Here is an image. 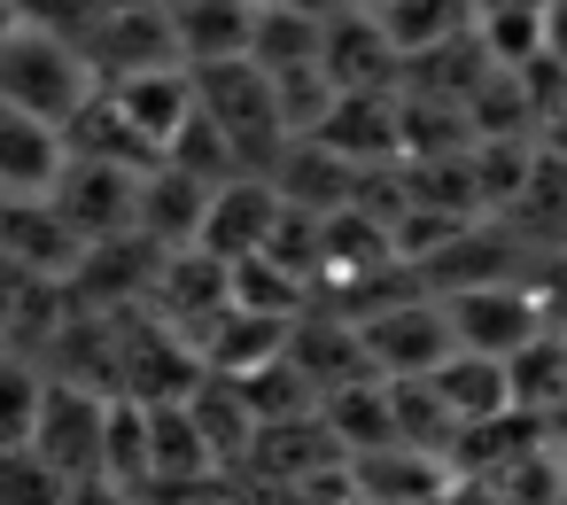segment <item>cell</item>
<instances>
[{"mask_svg": "<svg viewBox=\"0 0 567 505\" xmlns=\"http://www.w3.org/2000/svg\"><path fill=\"white\" fill-rule=\"evenodd\" d=\"M280 195H272V179H226L218 195H210V218H203V249L218 257V265H234V257H265V241H272V226H280Z\"/></svg>", "mask_w": 567, "mask_h": 505, "instance_id": "30bf717a", "label": "cell"}, {"mask_svg": "<svg viewBox=\"0 0 567 505\" xmlns=\"http://www.w3.org/2000/svg\"><path fill=\"white\" fill-rule=\"evenodd\" d=\"M218 466V451L203 443L187 396H156L148 404V489H195Z\"/></svg>", "mask_w": 567, "mask_h": 505, "instance_id": "2e32d148", "label": "cell"}, {"mask_svg": "<svg viewBox=\"0 0 567 505\" xmlns=\"http://www.w3.org/2000/svg\"><path fill=\"white\" fill-rule=\"evenodd\" d=\"M443 303V327H451V350H474V358H520L551 319L544 303L520 288V280H489V288H458V296H435Z\"/></svg>", "mask_w": 567, "mask_h": 505, "instance_id": "5b68a950", "label": "cell"}, {"mask_svg": "<svg viewBox=\"0 0 567 505\" xmlns=\"http://www.w3.org/2000/svg\"><path fill=\"white\" fill-rule=\"evenodd\" d=\"M373 24H381V40H389V55L404 71V63H427L435 48L474 32V0H389Z\"/></svg>", "mask_w": 567, "mask_h": 505, "instance_id": "d6986e66", "label": "cell"}, {"mask_svg": "<svg viewBox=\"0 0 567 505\" xmlns=\"http://www.w3.org/2000/svg\"><path fill=\"white\" fill-rule=\"evenodd\" d=\"M40 404H48V365L24 350H0V451H32Z\"/></svg>", "mask_w": 567, "mask_h": 505, "instance_id": "cb8c5ba5", "label": "cell"}, {"mask_svg": "<svg viewBox=\"0 0 567 505\" xmlns=\"http://www.w3.org/2000/svg\"><path fill=\"white\" fill-rule=\"evenodd\" d=\"M427 381H435L443 412L458 420V435L513 420V373H505V358H474V350H451V358H443V365H435Z\"/></svg>", "mask_w": 567, "mask_h": 505, "instance_id": "7c38bea8", "label": "cell"}, {"mask_svg": "<svg viewBox=\"0 0 567 505\" xmlns=\"http://www.w3.org/2000/svg\"><path fill=\"white\" fill-rule=\"evenodd\" d=\"M17 32H24V9H17V0H0V48H9Z\"/></svg>", "mask_w": 567, "mask_h": 505, "instance_id": "1f68e13d", "label": "cell"}, {"mask_svg": "<svg viewBox=\"0 0 567 505\" xmlns=\"http://www.w3.org/2000/svg\"><path fill=\"white\" fill-rule=\"evenodd\" d=\"M164 17H172V48H179L187 71L249 63V24H257L249 0H179V9H164Z\"/></svg>", "mask_w": 567, "mask_h": 505, "instance_id": "4fadbf2b", "label": "cell"}, {"mask_svg": "<svg viewBox=\"0 0 567 505\" xmlns=\"http://www.w3.org/2000/svg\"><path fill=\"white\" fill-rule=\"evenodd\" d=\"M226 303L249 311V319L296 327V319H303V272H288V265H272V257H234V265H226Z\"/></svg>", "mask_w": 567, "mask_h": 505, "instance_id": "7402d4cb", "label": "cell"}, {"mask_svg": "<svg viewBox=\"0 0 567 505\" xmlns=\"http://www.w3.org/2000/svg\"><path fill=\"white\" fill-rule=\"evenodd\" d=\"M319 420H327V435L342 443V458L396 443V420H389V381H381V373H365V381H350V389H327V396H319Z\"/></svg>", "mask_w": 567, "mask_h": 505, "instance_id": "ffe728a7", "label": "cell"}, {"mask_svg": "<svg viewBox=\"0 0 567 505\" xmlns=\"http://www.w3.org/2000/svg\"><path fill=\"white\" fill-rule=\"evenodd\" d=\"M342 489H350V505H443V489H451V466H443L435 451L381 443V451H358V458H342Z\"/></svg>", "mask_w": 567, "mask_h": 505, "instance_id": "ba28073f", "label": "cell"}, {"mask_svg": "<svg viewBox=\"0 0 567 505\" xmlns=\"http://www.w3.org/2000/svg\"><path fill=\"white\" fill-rule=\"evenodd\" d=\"M559 505H567V443H559Z\"/></svg>", "mask_w": 567, "mask_h": 505, "instance_id": "836d02e7", "label": "cell"}, {"mask_svg": "<svg viewBox=\"0 0 567 505\" xmlns=\"http://www.w3.org/2000/svg\"><path fill=\"white\" fill-rule=\"evenodd\" d=\"M280 358H288V365L311 381V396L365 381V350H358V327H350V319H311V311H303V319L288 327Z\"/></svg>", "mask_w": 567, "mask_h": 505, "instance_id": "ac0fdd59", "label": "cell"}, {"mask_svg": "<svg viewBox=\"0 0 567 505\" xmlns=\"http://www.w3.org/2000/svg\"><path fill=\"white\" fill-rule=\"evenodd\" d=\"M389 420H396V443L412 451H435V458L458 451V420L443 412L435 381H389Z\"/></svg>", "mask_w": 567, "mask_h": 505, "instance_id": "d4e9b609", "label": "cell"}, {"mask_svg": "<svg viewBox=\"0 0 567 505\" xmlns=\"http://www.w3.org/2000/svg\"><path fill=\"white\" fill-rule=\"evenodd\" d=\"M389 0H334V17H381Z\"/></svg>", "mask_w": 567, "mask_h": 505, "instance_id": "d6a6232c", "label": "cell"}, {"mask_svg": "<svg viewBox=\"0 0 567 505\" xmlns=\"http://www.w3.org/2000/svg\"><path fill=\"white\" fill-rule=\"evenodd\" d=\"M102 482L141 497L148 489V404L141 396H110V427H102Z\"/></svg>", "mask_w": 567, "mask_h": 505, "instance_id": "603a6c76", "label": "cell"}, {"mask_svg": "<svg viewBox=\"0 0 567 505\" xmlns=\"http://www.w3.org/2000/svg\"><path fill=\"white\" fill-rule=\"evenodd\" d=\"M334 102H342V86H334L319 63L272 79V110H280V133H288V141H319V125L334 117Z\"/></svg>", "mask_w": 567, "mask_h": 505, "instance_id": "4316f807", "label": "cell"}, {"mask_svg": "<svg viewBox=\"0 0 567 505\" xmlns=\"http://www.w3.org/2000/svg\"><path fill=\"white\" fill-rule=\"evenodd\" d=\"M513 373V412H559L567 404V350H559V327H544L520 358H505Z\"/></svg>", "mask_w": 567, "mask_h": 505, "instance_id": "484cf974", "label": "cell"}, {"mask_svg": "<svg viewBox=\"0 0 567 505\" xmlns=\"http://www.w3.org/2000/svg\"><path fill=\"white\" fill-rule=\"evenodd\" d=\"M187 79H195V110L226 133V148L241 156V172L272 179V164L288 156V133H280V110H272V79L257 63H203Z\"/></svg>", "mask_w": 567, "mask_h": 505, "instance_id": "7a4b0ae2", "label": "cell"}, {"mask_svg": "<svg viewBox=\"0 0 567 505\" xmlns=\"http://www.w3.org/2000/svg\"><path fill=\"white\" fill-rule=\"evenodd\" d=\"M319 40H327V17L319 9H257V24H249V63L265 71V79H280V71H303V63H319Z\"/></svg>", "mask_w": 567, "mask_h": 505, "instance_id": "44dd1931", "label": "cell"}, {"mask_svg": "<svg viewBox=\"0 0 567 505\" xmlns=\"http://www.w3.org/2000/svg\"><path fill=\"white\" fill-rule=\"evenodd\" d=\"M319 148L342 156L350 172L396 164V94H342L334 117L319 125Z\"/></svg>", "mask_w": 567, "mask_h": 505, "instance_id": "e0dca14e", "label": "cell"}, {"mask_svg": "<svg viewBox=\"0 0 567 505\" xmlns=\"http://www.w3.org/2000/svg\"><path fill=\"white\" fill-rule=\"evenodd\" d=\"M133 203H141V172L110 164V156H63V179L48 187V210L63 218V234L79 249L125 241L133 234Z\"/></svg>", "mask_w": 567, "mask_h": 505, "instance_id": "277c9868", "label": "cell"}, {"mask_svg": "<svg viewBox=\"0 0 567 505\" xmlns=\"http://www.w3.org/2000/svg\"><path fill=\"white\" fill-rule=\"evenodd\" d=\"M319 71H327L342 94H396V55H389V40H381L373 17H327Z\"/></svg>", "mask_w": 567, "mask_h": 505, "instance_id": "5bb4252c", "label": "cell"}, {"mask_svg": "<svg viewBox=\"0 0 567 505\" xmlns=\"http://www.w3.org/2000/svg\"><path fill=\"white\" fill-rule=\"evenodd\" d=\"M164 164H179L187 179H203V187H226V179H241V156L226 148V133L195 110L179 133H172V148H164Z\"/></svg>", "mask_w": 567, "mask_h": 505, "instance_id": "83f0119b", "label": "cell"}, {"mask_svg": "<svg viewBox=\"0 0 567 505\" xmlns=\"http://www.w3.org/2000/svg\"><path fill=\"white\" fill-rule=\"evenodd\" d=\"M148 303H164V327H172V334H195V327H210V319L226 311V265H218L210 249H179V257L156 265Z\"/></svg>", "mask_w": 567, "mask_h": 505, "instance_id": "9a60e30c", "label": "cell"}, {"mask_svg": "<svg viewBox=\"0 0 567 505\" xmlns=\"http://www.w3.org/2000/svg\"><path fill=\"white\" fill-rule=\"evenodd\" d=\"M63 156L71 148H63L55 125H40V117L0 102V195L9 203H48V187L63 179Z\"/></svg>", "mask_w": 567, "mask_h": 505, "instance_id": "8fae6325", "label": "cell"}, {"mask_svg": "<svg viewBox=\"0 0 567 505\" xmlns=\"http://www.w3.org/2000/svg\"><path fill=\"white\" fill-rule=\"evenodd\" d=\"M102 427H110V396H102V389L48 381V404H40L32 451L79 489V482H102Z\"/></svg>", "mask_w": 567, "mask_h": 505, "instance_id": "8992f818", "label": "cell"}, {"mask_svg": "<svg viewBox=\"0 0 567 505\" xmlns=\"http://www.w3.org/2000/svg\"><path fill=\"white\" fill-rule=\"evenodd\" d=\"M94 94H102V79H94V63L79 55L71 32L24 24L9 48H0V102L24 110V117H40V125H55V133H71Z\"/></svg>", "mask_w": 567, "mask_h": 505, "instance_id": "6da1fadb", "label": "cell"}, {"mask_svg": "<svg viewBox=\"0 0 567 505\" xmlns=\"http://www.w3.org/2000/svg\"><path fill=\"white\" fill-rule=\"evenodd\" d=\"M551 0H474V17H544Z\"/></svg>", "mask_w": 567, "mask_h": 505, "instance_id": "4dcf8cb0", "label": "cell"}, {"mask_svg": "<svg viewBox=\"0 0 567 505\" xmlns=\"http://www.w3.org/2000/svg\"><path fill=\"white\" fill-rule=\"evenodd\" d=\"M0 505H71V482L40 451H0Z\"/></svg>", "mask_w": 567, "mask_h": 505, "instance_id": "f1b7e54d", "label": "cell"}, {"mask_svg": "<svg viewBox=\"0 0 567 505\" xmlns=\"http://www.w3.org/2000/svg\"><path fill=\"white\" fill-rule=\"evenodd\" d=\"M544 63L567 79V0H551V9H544Z\"/></svg>", "mask_w": 567, "mask_h": 505, "instance_id": "f546056e", "label": "cell"}, {"mask_svg": "<svg viewBox=\"0 0 567 505\" xmlns=\"http://www.w3.org/2000/svg\"><path fill=\"white\" fill-rule=\"evenodd\" d=\"M210 195L203 179H187L179 164H148L141 172V203H133V234L156 249V257H179V249H203V218H210Z\"/></svg>", "mask_w": 567, "mask_h": 505, "instance_id": "52a82bcc", "label": "cell"}, {"mask_svg": "<svg viewBox=\"0 0 567 505\" xmlns=\"http://www.w3.org/2000/svg\"><path fill=\"white\" fill-rule=\"evenodd\" d=\"M102 102L117 110V125L164 164V148H172V133L195 117V79H187V63H172V71H141V79H117V86H102Z\"/></svg>", "mask_w": 567, "mask_h": 505, "instance_id": "9c48e42d", "label": "cell"}, {"mask_svg": "<svg viewBox=\"0 0 567 505\" xmlns=\"http://www.w3.org/2000/svg\"><path fill=\"white\" fill-rule=\"evenodd\" d=\"M141 9H179V0H141Z\"/></svg>", "mask_w": 567, "mask_h": 505, "instance_id": "e575fe53", "label": "cell"}, {"mask_svg": "<svg viewBox=\"0 0 567 505\" xmlns=\"http://www.w3.org/2000/svg\"><path fill=\"white\" fill-rule=\"evenodd\" d=\"M350 327H358L365 373H381V381H427V373L451 358L443 303H435V296H420V288H404V296H389V303L358 311Z\"/></svg>", "mask_w": 567, "mask_h": 505, "instance_id": "3957f363", "label": "cell"}]
</instances>
